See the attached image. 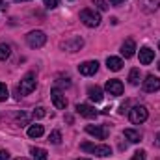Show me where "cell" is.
<instances>
[{"label": "cell", "instance_id": "obj_26", "mask_svg": "<svg viewBox=\"0 0 160 160\" xmlns=\"http://www.w3.org/2000/svg\"><path fill=\"white\" fill-rule=\"evenodd\" d=\"M93 4H95L99 9H102V11H104V9H108V4H106V0H93Z\"/></svg>", "mask_w": 160, "mask_h": 160}, {"label": "cell", "instance_id": "obj_13", "mask_svg": "<svg viewBox=\"0 0 160 160\" xmlns=\"http://www.w3.org/2000/svg\"><path fill=\"white\" fill-rule=\"evenodd\" d=\"M153 60H155V50H151L149 47L140 48V63L142 65H149Z\"/></svg>", "mask_w": 160, "mask_h": 160}, {"label": "cell", "instance_id": "obj_5", "mask_svg": "<svg viewBox=\"0 0 160 160\" xmlns=\"http://www.w3.org/2000/svg\"><path fill=\"white\" fill-rule=\"evenodd\" d=\"M45 41H47V36H45L41 30H34V32H30V34L26 36V43H28L32 48H41V47L45 45Z\"/></svg>", "mask_w": 160, "mask_h": 160}, {"label": "cell", "instance_id": "obj_3", "mask_svg": "<svg viewBox=\"0 0 160 160\" xmlns=\"http://www.w3.org/2000/svg\"><path fill=\"white\" fill-rule=\"evenodd\" d=\"M80 21H82L86 26L95 28V26H99V24H101V15H99L95 9L86 8V9H82V11H80Z\"/></svg>", "mask_w": 160, "mask_h": 160}, {"label": "cell", "instance_id": "obj_28", "mask_svg": "<svg viewBox=\"0 0 160 160\" xmlns=\"http://www.w3.org/2000/svg\"><path fill=\"white\" fill-rule=\"evenodd\" d=\"M130 160H145V151H136Z\"/></svg>", "mask_w": 160, "mask_h": 160}, {"label": "cell", "instance_id": "obj_27", "mask_svg": "<svg viewBox=\"0 0 160 160\" xmlns=\"http://www.w3.org/2000/svg\"><path fill=\"white\" fill-rule=\"evenodd\" d=\"M45 2V6L48 8V9H54V8H58V0H43Z\"/></svg>", "mask_w": 160, "mask_h": 160}, {"label": "cell", "instance_id": "obj_31", "mask_svg": "<svg viewBox=\"0 0 160 160\" xmlns=\"http://www.w3.org/2000/svg\"><path fill=\"white\" fill-rule=\"evenodd\" d=\"M123 2H125V0H110V4H112V6H121Z\"/></svg>", "mask_w": 160, "mask_h": 160}, {"label": "cell", "instance_id": "obj_25", "mask_svg": "<svg viewBox=\"0 0 160 160\" xmlns=\"http://www.w3.org/2000/svg\"><path fill=\"white\" fill-rule=\"evenodd\" d=\"M45 116H47V112H45V108H36V110H34V118H36V119H41V118H45Z\"/></svg>", "mask_w": 160, "mask_h": 160}, {"label": "cell", "instance_id": "obj_7", "mask_svg": "<svg viewBox=\"0 0 160 160\" xmlns=\"http://www.w3.org/2000/svg\"><path fill=\"white\" fill-rule=\"evenodd\" d=\"M86 132L95 136L97 140H106L108 138V128L106 127H101V125H88L86 127Z\"/></svg>", "mask_w": 160, "mask_h": 160}, {"label": "cell", "instance_id": "obj_17", "mask_svg": "<svg viewBox=\"0 0 160 160\" xmlns=\"http://www.w3.org/2000/svg\"><path fill=\"white\" fill-rule=\"evenodd\" d=\"M138 4L145 9V11H155L160 8V0H138Z\"/></svg>", "mask_w": 160, "mask_h": 160}, {"label": "cell", "instance_id": "obj_34", "mask_svg": "<svg viewBox=\"0 0 160 160\" xmlns=\"http://www.w3.org/2000/svg\"><path fill=\"white\" fill-rule=\"evenodd\" d=\"M17 2H28V0H17Z\"/></svg>", "mask_w": 160, "mask_h": 160}, {"label": "cell", "instance_id": "obj_12", "mask_svg": "<svg viewBox=\"0 0 160 160\" xmlns=\"http://www.w3.org/2000/svg\"><path fill=\"white\" fill-rule=\"evenodd\" d=\"M77 112H78L80 116L88 118V119H93V118L99 116V112H97L93 106H89V104H77Z\"/></svg>", "mask_w": 160, "mask_h": 160}, {"label": "cell", "instance_id": "obj_35", "mask_svg": "<svg viewBox=\"0 0 160 160\" xmlns=\"http://www.w3.org/2000/svg\"><path fill=\"white\" fill-rule=\"evenodd\" d=\"M78 160H89V158H78Z\"/></svg>", "mask_w": 160, "mask_h": 160}, {"label": "cell", "instance_id": "obj_9", "mask_svg": "<svg viewBox=\"0 0 160 160\" xmlns=\"http://www.w3.org/2000/svg\"><path fill=\"white\" fill-rule=\"evenodd\" d=\"M84 47V39L78 38V36H75V38H71V39H65L62 43V48H65V50H69V52H77Z\"/></svg>", "mask_w": 160, "mask_h": 160}, {"label": "cell", "instance_id": "obj_32", "mask_svg": "<svg viewBox=\"0 0 160 160\" xmlns=\"http://www.w3.org/2000/svg\"><path fill=\"white\" fill-rule=\"evenodd\" d=\"M0 8H2V9H6V8H8V4H6L4 0H0Z\"/></svg>", "mask_w": 160, "mask_h": 160}, {"label": "cell", "instance_id": "obj_14", "mask_svg": "<svg viewBox=\"0 0 160 160\" xmlns=\"http://www.w3.org/2000/svg\"><path fill=\"white\" fill-rule=\"evenodd\" d=\"M134 52H136V43H134V39H127L121 45V54L125 58H132Z\"/></svg>", "mask_w": 160, "mask_h": 160}, {"label": "cell", "instance_id": "obj_8", "mask_svg": "<svg viewBox=\"0 0 160 160\" xmlns=\"http://www.w3.org/2000/svg\"><path fill=\"white\" fill-rule=\"evenodd\" d=\"M160 89V78L155 77V75H147L145 80H143V91L147 93H155Z\"/></svg>", "mask_w": 160, "mask_h": 160}, {"label": "cell", "instance_id": "obj_11", "mask_svg": "<svg viewBox=\"0 0 160 160\" xmlns=\"http://www.w3.org/2000/svg\"><path fill=\"white\" fill-rule=\"evenodd\" d=\"M97 69H99V62H84V63H80V65H78L80 75H86V77L95 75V73H97Z\"/></svg>", "mask_w": 160, "mask_h": 160}, {"label": "cell", "instance_id": "obj_21", "mask_svg": "<svg viewBox=\"0 0 160 160\" xmlns=\"http://www.w3.org/2000/svg\"><path fill=\"white\" fill-rule=\"evenodd\" d=\"M48 142L54 143V145L62 143V132H60V130H52V132L48 134Z\"/></svg>", "mask_w": 160, "mask_h": 160}, {"label": "cell", "instance_id": "obj_38", "mask_svg": "<svg viewBox=\"0 0 160 160\" xmlns=\"http://www.w3.org/2000/svg\"><path fill=\"white\" fill-rule=\"evenodd\" d=\"M158 48H160V43H158Z\"/></svg>", "mask_w": 160, "mask_h": 160}, {"label": "cell", "instance_id": "obj_24", "mask_svg": "<svg viewBox=\"0 0 160 160\" xmlns=\"http://www.w3.org/2000/svg\"><path fill=\"white\" fill-rule=\"evenodd\" d=\"M8 95H9V93H8L6 84H2V82H0V101H6V99H8Z\"/></svg>", "mask_w": 160, "mask_h": 160}, {"label": "cell", "instance_id": "obj_15", "mask_svg": "<svg viewBox=\"0 0 160 160\" xmlns=\"http://www.w3.org/2000/svg\"><path fill=\"white\" fill-rule=\"evenodd\" d=\"M88 95H89V99L93 102H101L102 101V89L99 86H89L88 88Z\"/></svg>", "mask_w": 160, "mask_h": 160}, {"label": "cell", "instance_id": "obj_4", "mask_svg": "<svg viewBox=\"0 0 160 160\" xmlns=\"http://www.w3.org/2000/svg\"><path fill=\"white\" fill-rule=\"evenodd\" d=\"M147 116H149V112H147V108L145 106H134L132 110H128V119L130 123H134V125H140V123H143V121L147 119Z\"/></svg>", "mask_w": 160, "mask_h": 160}, {"label": "cell", "instance_id": "obj_1", "mask_svg": "<svg viewBox=\"0 0 160 160\" xmlns=\"http://www.w3.org/2000/svg\"><path fill=\"white\" fill-rule=\"evenodd\" d=\"M36 88H38V77H36V73H28V75L22 77L21 84H19V93L21 95H30Z\"/></svg>", "mask_w": 160, "mask_h": 160}, {"label": "cell", "instance_id": "obj_22", "mask_svg": "<svg viewBox=\"0 0 160 160\" xmlns=\"http://www.w3.org/2000/svg\"><path fill=\"white\" fill-rule=\"evenodd\" d=\"M128 82H130L132 86H138V84H140V69H132V71L128 73Z\"/></svg>", "mask_w": 160, "mask_h": 160}, {"label": "cell", "instance_id": "obj_29", "mask_svg": "<svg viewBox=\"0 0 160 160\" xmlns=\"http://www.w3.org/2000/svg\"><path fill=\"white\" fill-rule=\"evenodd\" d=\"M128 104H130V102H128V101H125V102H123V104H121V106H119V110H118V112H119L121 116L128 112Z\"/></svg>", "mask_w": 160, "mask_h": 160}, {"label": "cell", "instance_id": "obj_37", "mask_svg": "<svg viewBox=\"0 0 160 160\" xmlns=\"http://www.w3.org/2000/svg\"><path fill=\"white\" fill-rule=\"evenodd\" d=\"M19 160H26V158H19Z\"/></svg>", "mask_w": 160, "mask_h": 160}, {"label": "cell", "instance_id": "obj_20", "mask_svg": "<svg viewBox=\"0 0 160 160\" xmlns=\"http://www.w3.org/2000/svg\"><path fill=\"white\" fill-rule=\"evenodd\" d=\"M30 153H32V158L34 160H47L48 158V157H47L48 153H47L45 149H41V147H32Z\"/></svg>", "mask_w": 160, "mask_h": 160}, {"label": "cell", "instance_id": "obj_6", "mask_svg": "<svg viewBox=\"0 0 160 160\" xmlns=\"http://www.w3.org/2000/svg\"><path fill=\"white\" fill-rule=\"evenodd\" d=\"M50 99H52V102H54V106H56L58 110H65V108H67V99H65V95H63L58 88H54V89L50 91Z\"/></svg>", "mask_w": 160, "mask_h": 160}, {"label": "cell", "instance_id": "obj_16", "mask_svg": "<svg viewBox=\"0 0 160 160\" xmlns=\"http://www.w3.org/2000/svg\"><path fill=\"white\" fill-rule=\"evenodd\" d=\"M123 136H125L130 143H138V142H142V134H140L138 130H132V128H125Z\"/></svg>", "mask_w": 160, "mask_h": 160}, {"label": "cell", "instance_id": "obj_18", "mask_svg": "<svg viewBox=\"0 0 160 160\" xmlns=\"http://www.w3.org/2000/svg\"><path fill=\"white\" fill-rule=\"evenodd\" d=\"M106 65H108V69H110V71H121V67H123V62H121V58L108 56V60H106Z\"/></svg>", "mask_w": 160, "mask_h": 160}, {"label": "cell", "instance_id": "obj_23", "mask_svg": "<svg viewBox=\"0 0 160 160\" xmlns=\"http://www.w3.org/2000/svg\"><path fill=\"white\" fill-rule=\"evenodd\" d=\"M9 52H11V48H9V45H0V62H4L8 56H9Z\"/></svg>", "mask_w": 160, "mask_h": 160}, {"label": "cell", "instance_id": "obj_19", "mask_svg": "<svg viewBox=\"0 0 160 160\" xmlns=\"http://www.w3.org/2000/svg\"><path fill=\"white\" fill-rule=\"evenodd\" d=\"M43 132H45V128H43V125H30V128H28V136L30 138H39L43 136Z\"/></svg>", "mask_w": 160, "mask_h": 160}, {"label": "cell", "instance_id": "obj_2", "mask_svg": "<svg viewBox=\"0 0 160 160\" xmlns=\"http://www.w3.org/2000/svg\"><path fill=\"white\" fill-rule=\"evenodd\" d=\"M80 149H82V151H86V153L97 155V157H101V158H104V157H110V155H112V149H110L108 145H95V143H89V142H84V143L80 145Z\"/></svg>", "mask_w": 160, "mask_h": 160}, {"label": "cell", "instance_id": "obj_36", "mask_svg": "<svg viewBox=\"0 0 160 160\" xmlns=\"http://www.w3.org/2000/svg\"><path fill=\"white\" fill-rule=\"evenodd\" d=\"M158 71H160V62H158Z\"/></svg>", "mask_w": 160, "mask_h": 160}, {"label": "cell", "instance_id": "obj_30", "mask_svg": "<svg viewBox=\"0 0 160 160\" xmlns=\"http://www.w3.org/2000/svg\"><path fill=\"white\" fill-rule=\"evenodd\" d=\"M0 160H9V153L8 151H0Z\"/></svg>", "mask_w": 160, "mask_h": 160}, {"label": "cell", "instance_id": "obj_10", "mask_svg": "<svg viewBox=\"0 0 160 160\" xmlns=\"http://www.w3.org/2000/svg\"><path fill=\"white\" fill-rule=\"evenodd\" d=\"M106 91L110 93V95H114V97H119V95H123V84H121V80L118 78H112L106 82Z\"/></svg>", "mask_w": 160, "mask_h": 160}, {"label": "cell", "instance_id": "obj_33", "mask_svg": "<svg viewBox=\"0 0 160 160\" xmlns=\"http://www.w3.org/2000/svg\"><path fill=\"white\" fill-rule=\"evenodd\" d=\"M157 142H158V145H160V132H158V136H157Z\"/></svg>", "mask_w": 160, "mask_h": 160}]
</instances>
